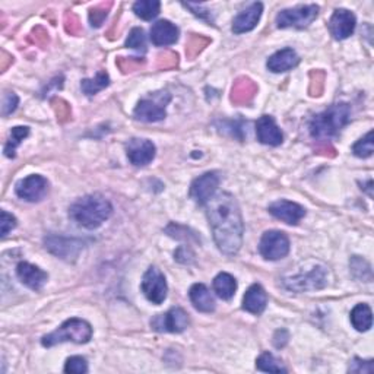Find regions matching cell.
<instances>
[{
	"mask_svg": "<svg viewBox=\"0 0 374 374\" xmlns=\"http://www.w3.org/2000/svg\"><path fill=\"white\" fill-rule=\"evenodd\" d=\"M374 144H373V132H368L364 138H361L354 146L353 152L358 158H368L373 155Z\"/></svg>",
	"mask_w": 374,
	"mask_h": 374,
	"instance_id": "31",
	"label": "cell"
},
{
	"mask_svg": "<svg viewBox=\"0 0 374 374\" xmlns=\"http://www.w3.org/2000/svg\"><path fill=\"white\" fill-rule=\"evenodd\" d=\"M269 213L285 224L297 225L306 217V209L296 202L277 201L269 205Z\"/></svg>",
	"mask_w": 374,
	"mask_h": 374,
	"instance_id": "16",
	"label": "cell"
},
{
	"mask_svg": "<svg viewBox=\"0 0 374 374\" xmlns=\"http://www.w3.org/2000/svg\"><path fill=\"white\" fill-rule=\"evenodd\" d=\"M142 292L145 294V297L152 303V304H161L167 299V281L164 274L159 271L155 266H151V268L145 272L144 279H142Z\"/></svg>",
	"mask_w": 374,
	"mask_h": 374,
	"instance_id": "9",
	"label": "cell"
},
{
	"mask_svg": "<svg viewBox=\"0 0 374 374\" xmlns=\"http://www.w3.org/2000/svg\"><path fill=\"white\" fill-rule=\"evenodd\" d=\"M189 324H191L189 314H187L180 307H173L166 314L156 316L151 322V325L155 331L171 332V333H180V332L186 331V328L189 326Z\"/></svg>",
	"mask_w": 374,
	"mask_h": 374,
	"instance_id": "10",
	"label": "cell"
},
{
	"mask_svg": "<svg viewBox=\"0 0 374 374\" xmlns=\"http://www.w3.org/2000/svg\"><path fill=\"white\" fill-rule=\"evenodd\" d=\"M16 227V218L6 210L0 213V228H2V237H6Z\"/></svg>",
	"mask_w": 374,
	"mask_h": 374,
	"instance_id": "33",
	"label": "cell"
},
{
	"mask_svg": "<svg viewBox=\"0 0 374 374\" xmlns=\"http://www.w3.org/2000/svg\"><path fill=\"white\" fill-rule=\"evenodd\" d=\"M259 252L266 260H279L289 253V238L282 231H266L259 243Z\"/></svg>",
	"mask_w": 374,
	"mask_h": 374,
	"instance_id": "7",
	"label": "cell"
},
{
	"mask_svg": "<svg viewBox=\"0 0 374 374\" xmlns=\"http://www.w3.org/2000/svg\"><path fill=\"white\" fill-rule=\"evenodd\" d=\"M15 192L22 201L40 202L48 192V181L43 176L33 174L18 181Z\"/></svg>",
	"mask_w": 374,
	"mask_h": 374,
	"instance_id": "11",
	"label": "cell"
},
{
	"mask_svg": "<svg viewBox=\"0 0 374 374\" xmlns=\"http://www.w3.org/2000/svg\"><path fill=\"white\" fill-rule=\"evenodd\" d=\"M65 373H75V374H84L88 373V363L84 357H70L66 361Z\"/></svg>",
	"mask_w": 374,
	"mask_h": 374,
	"instance_id": "32",
	"label": "cell"
},
{
	"mask_svg": "<svg viewBox=\"0 0 374 374\" xmlns=\"http://www.w3.org/2000/svg\"><path fill=\"white\" fill-rule=\"evenodd\" d=\"M189 297L195 309L202 313H210L215 310V300H213L210 291L203 284H195L191 288Z\"/></svg>",
	"mask_w": 374,
	"mask_h": 374,
	"instance_id": "23",
	"label": "cell"
},
{
	"mask_svg": "<svg viewBox=\"0 0 374 374\" xmlns=\"http://www.w3.org/2000/svg\"><path fill=\"white\" fill-rule=\"evenodd\" d=\"M256 368L266 373H287V368L271 353H263L256 360Z\"/></svg>",
	"mask_w": 374,
	"mask_h": 374,
	"instance_id": "29",
	"label": "cell"
},
{
	"mask_svg": "<svg viewBox=\"0 0 374 374\" xmlns=\"http://www.w3.org/2000/svg\"><path fill=\"white\" fill-rule=\"evenodd\" d=\"M30 135V127L16 126L11 132V138L5 146V155L9 158H15V151L21 145V142Z\"/></svg>",
	"mask_w": 374,
	"mask_h": 374,
	"instance_id": "28",
	"label": "cell"
},
{
	"mask_svg": "<svg viewBox=\"0 0 374 374\" xmlns=\"http://www.w3.org/2000/svg\"><path fill=\"white\" fill-rule=\"evenodd\" d=\"M351 324L358 332H367L373 325V313L368 304H357L351 311Z\"/></svg>",
	"mask_w": 374,
	"mask_h": 374,
	"instance_id": "25",
	"label": "cell"
},
{
	"mask_svg": "<svg viewBox=\"0 0 374 374\" xmlns=\"http://www.w3.org/2000/svg\"><path fill=\"white\" fill-rule=\"evenodd\" d=\"M263 5L260 2L252 4L247 9H245L242 14H238L235 19L233 21V33L234 34H243L249 33L256 28V25L262 16Z\"/></svg>",
	"mask_w": 374,
	"mask_h": 374,
	"instance_id": "19",
	"label": "cell"
},
{
	"mask_svg": "<svg viewBox=\"0 0 374 374\" xmlns=\"http://www.w3.org/2000/svg\"><path fill=\"white\" fill-rule=\"evenodd\" d=\"M164 97H169V94L159 92V94H154V98L141 100L139 104L137 105L135 112H133L135 119L141 122H146V123H155L159 120H164L167 116L166 105L170 101V98L164 100Z\"/></svg>",
	"mask_w": 374,
	"mask_h": 374,
	"instance_id": "8",
	"label": "cell"
},
{
	"mask_svg": "<svg viewBox=\"0 0 374 374\" xmlns=\"http://www.w3.org/2000/svg\"><path fill=\"white\" fill-rule=\"evenodd\" d=\"M92 338V328L88 322L82 319H69L58 328L55 332H51L43 336L41 343L46 348H51L62 342H75V343H87Z\"/></svg>",
	"mask_w": 374,
	"mask_h": 374,
	"instance_id": "5",
	"label": "cell"
},
{
	"mask_svg": "<svg viewBox=\"0 0 374 374\" xmlns=\"http://www.w3.org/2000/svg\"><path fill=\"white\" fill-rule=\"evenodd\" d=\"M110 84V78L105 72H98L95 78L92 79H84L81 88L87 95H95L97 92L102 91L105 87H109Z\"/></svg>",
	"mask_w": 374,
	"mask_h": 374,
	"instance_id": "26",
	"label": "cell"
},
{
	"mask_svg": "<svg viewBox=\"0 0 374 374\" xmlns=\"http://www.w3.org/2000/svg\"><path fill=\"white\" fill-rule=\"evenodd\" d=\"M319 6L304 5L292 9H284L277 16L278 28H307V26L317 18Z\"/></svg>",
	"mask_w": 374,
	"mask_h": 374,
	"instance_id": "6",
	"label": "cell"
},
{
	"mask_svg": "<svg viewBox=\"0 0 374 374\" xmlns=\"http://www.w3.org/2000/svg\"><path fill=\"white\" fill-rule=\"evenodd\" d=\"M159 8H161V4L156 2V0H139L133 5V12L141 19L151 21L159 14Z\"/></svg>",
	"mask_w": 374,
	"mask_h": 374,
	"instance_id": "27",
	"label": "cell"
},
{
	"mask_svg": "<svg viewBox=\"0 0 374 374\" xmlns=\"http://www.w3.org/2000/svg\"><path fill=\"white\" fill-rule=\"evenodd\" d=\"M18 97L15 92H6L4 95V105H2V114L4 116H9L12 114L15 110H16V107H18Z\"/></svg>",
	"mask_w": 374,
	"mask_h": 374,
	"instance_id": "34",
	"label": "cell"
},
{
	"mask_svg": "<svg viewBox=\"0 0 374 374\" xmlns=\"http://www.w3.org/2000/svg\"><path fill=\"white\" fill-rule=\"evenodd\" d=\"M299 63H300V58L296 50L282 48L268 59L266 66H268V69L274 73H282L294 69Z\"/></svg>",
	"mask_w": 374,
	"mask_h": 374,
	"instance_id": "21",
	"label": "cell"
},
{
	"mask_svg": "<svg viewBox=\"0 0 374 374\" xmlns=\"http://www.w3.org/2000/svg\"><path fill=\"white\" fill-rule=\"evenodd\" d=\"M113 206L109 199L100 193L87 195L78 199L69 209V217L87 230H95L101 227L112 217Z\"/></svg>",
	"mask_w": 374,
	"mask_h": 374,
	"instance_id": "2",
	"label": "cell"
},
{
	"mask_svg": "<svg viewBox=\"0 0 374 374\" xmlns=\"http://www.w3.org/2000/svg\"><path fill=\"white\" fill-rule=\"evenodd\" d=\"M151 41L158 46V47H166V46H171L178 40V28L177 26L167 21V19H161L155 22L151 26Z\"/></svg>",
	"mask_w": 374,
	"mask_h": 374,
	"instance_id": "20",
	"label": "cell"
},
{
	"mask_svg": "<svg viewBox=\"0 0 374 374\" xmlns=\"http://www.w3.org/2000/svg\"><path fill=\"white\" fill-rule=\"evenodd\" d=\"M237 289V281L233 275L227 272H221L213 279V291L223 300H231Z\"/></svg>",
	"mask_w": 374,
	"mask_h": 374,
	"instance_id": "24",
	"label": "cell"
},
{
	"mask_svg": "<svg viewBox=\"0 0 374 374\" xmlns=\"http://www.w3.org/2000/svg\"><path fill=\"white\" fill-rule=\"evenodd\" d=\"M205 206L213 240L218 249L227 256L237 255L242 249L245 233L242 210L237 201L233 195L221 192L213 195Z\"/></svg>",
	"mask_w": 374,
	"mask_h": 374,
	"instance_id": "1",
	"label": "cell"
},
{
	"mask_svg": "<svg viewBox=\"0 0 374 374\" xmlns=\"http://www.w3.org/2000/svg\"><path fill=\"white\" fill-rule=\"evenodd\" d=\"M46 249L56 255L60 259L69 260L76 259L79 252L84 249V243L81 240H75V238H65V237H56V235H50L44 240Z\"/></svg>",
	"mask_w": 374,
	"mask_h": 374,
	"instance_id": "12",
	"label": "cell"
},
{
	"mask_svg": "<svg viewBox=\"0 0 374 374\" xmlns=\"http://www.w3.org/2000/svg\"><path fill=\"white\" fill-rule=\"evenodd\" d=\"M357 19L346 9H336L329 21V31L335 40H345L354 34Z\"/></svg>",
	"mask_w": 374,
	"mask_h": 374,
	"instance_id": "15",
	"label": "cell"
},
{
	"mask_svg": "<svg viewBox=\"0 0 374 374\" xmlns=\"http://www.w3.org/2000/svg\"><path fill=\"white\" fill-rule=\"evenodd\" d=\"M256 135L260 144L278 146L284 141V135L272 116H262L256 123Z\"/></svg>",
	"mask_w": 374,
	"mask_h": 374,
	"instance_id": "17",
	"label": "cell"
},
{
	"mask_svg": "<svg viewBox=\"0 0 374 374\" xmlns=\"http://www.w3.org/2000/svg\"><path fill=\"white\" fill-rule=\"evenodd\" d=\"M351 117V109L346 102H336L328 110L319 113L310 122V135L314 139L326 141L335 138L343 126L348 124Z\"/></svg>",
	"mask_w": 374,
	"mask_h": 374,
	"instance_id": "3",
	"label": "cell"
},
{
	"mask_svg": "<svg viewBox=\"0 0 374 374\" xmlns=\"http://www.w3.org/2000/svg\"><path fill=\"white\" fill-rule=\"evenodd\" d=\"M350 371L353 373H373L374 367H373V361H363L360 358H354V361L350 365Z\"/></svg>",
	"mask_w": 374,
	"mask_h": 374,
	"instance_id": "35",
	"label": "cell"
},
{
	"mask_svg": "<svg viewBox=\"0 0 374 374\" xmlns=\"http://www.w3.org/2000/svg\"><path fill=\"white\" fill-rule=\"evenodd\" d=\"M218 186H220V176L217 173H205L202 174L201 177H198L192 186H191V198L205 206L206 202L215 195L217 189H218Z\"/></svg>",
	"mask_w": 374,
	"mask_h": 374,
	"instance_id": "13",
	"label": "cell"
},
{
	"mask_svg": "<svg viewBox=\"0 0 374 374\" xmlns=\"http://www.w3.org/2000/svg\"><path fill=\"white\" fill-rule=\"evenodd\" d=\"M282 284L287 289L296 292L322 289L328 285V268L320 262H307L284 277Z\"/></svg>",
	"mask_w": 374,
	"mask_h": 374,
	"instance_id": "4",
	"label": "cell"
},
{
	"mask_svg": "<svg viewBox=\"0 0 374 374\" xmlns=\"http://www.w3.org/2000/svg\"><path fill=\"white\" fill-rule=\"evenodd\" d=\"M266 304H268V296H266L262 285L255 284L252 285L243 299V309L252 314H260L265 311Z\"/></svg>",
	"mask_w": 374,
	"mask_h": 374,
	"instance_id": "22",
	"label": "cell"
},
{
	"mask_svg": "<svg viewBox=\"0 0 374 374\" xmlns=\"http://www.w3.org/2000/svg\"><path fill=\"white\" fill-rule=\"evenodd\" d=\"M126 47L138 50L141 53L146 51V38L142 28H133L126 40Z\"/></svg>",
	"mask_w": 374,
	"mask_h": 374,
	"instance_id": "30",
	"label": "cell"
},
{
	"mask_svg": "<svg viewBox=\"0 0 374 374\" xmlns=\"http://www.w3.org/2000/svg\"><path fill=\"white\" fill-rule=\"evenodd\" d=\"M16 275L23 285L34 291H40L48 279L47 272H44L43 269L38 268V266L31 265L28 262H21L16 266Z\"/></svg>",
	"mask_w": 374,
	"mask_h": 374,
	"instance_id": "18",
	"label": "cell"
},
{
	"mask_svg": "<svg viewBox=\"0 0 374 374\" xmlns=\"http://www.w3.org/2000/svg\"><path fill=\"white\" fill-rule=\"evenodd\" d=\"M126 154L133 166L144 167L155 158V145L148 139L133 138L126 145Z\"/></svg>",
	"mask_w": 374,
	"mask_h": 374,
	"instance_id": "14",
	"label": "cell"
}]
</instances>
